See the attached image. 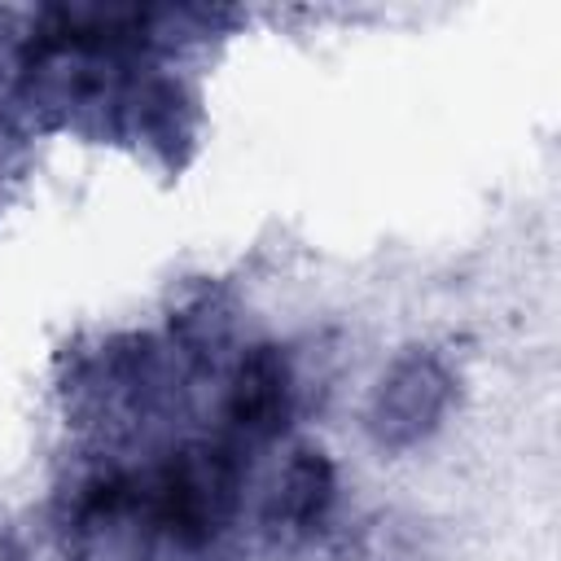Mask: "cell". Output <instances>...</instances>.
Here are the masks:
<instances>
[{
  "label": "cell",
  "instance_id": "cell-1",
  "mask_svg": "<svg viewBox=\"0 0 561 561\" xmlns=\"http://www.w3.org/2000/svg\"><path fill=\"white\" fill-rule=\"evenodd\" d=\"M237 456L228 447H184L175 451L145 486L136 504H145L149 522L175 548H206L237 504Z\"/></svg>",
  "mask_w": 561,
  "mask_h": 561
},
{
  "label": "cell",
  "instance_id": "cell-2",
  "mask_svg": "<svg viewBox=\"0 0 561 561\" xmlns=\"http://www.w3.org/2000/svg\"><path fill=\"white\" fill-rule=\"evenodd\" d=\"M451 394L456 381L434 355H403L373 394L368 430L381 447H412L443 425Z\"/></svg>",
  "mask_w": 561,
  "mask_h": 561
},
{
  "label": "cell",
  "instance_id": "cell-3",
  "mask_svg": "<svg viewBox=\"0 0 561 561\" xmlns=\"http://www.w3.org/2000/svg\"><path fill=\"white\" fill-rule=\"evenodd\" d=\"M294 364L285 346L254 342L241 351L232 377H228V421L241 438L267 443L276 438L294 416Z\"/></svg>",
  "mask_w": 561,
  "mask_h": 561
},
{
  "label": "cell",
  "instance_id": "cell-4",
  "mask_svg": "<svg viewBox=\"0 0 561 561\" xmlns=\"http://www.w3.org/2000/svg\"><path fill=\"white\" fill-rule=\"evenodd\" d=\"M337 500V473L333 460L320 447H298L276 482L272 500V522L285 535H311Z\"/></svg>",
  "mask_w": 561,
  "mask_h": 561
}]
</instances>
